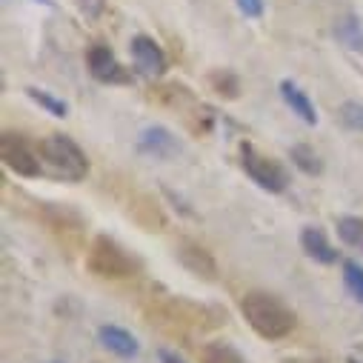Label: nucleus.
<instances>
[{
    "mask_svg": "<svg viewBox=\"0 0 363 363\" xmlns=\"http://www.w3.org/2000/svg\"><path fill=\"white\" fill-rule=\"evenodd\" d=\"M240 315L252 326V332L260 335L263 340H284L286 335H292L298 323L295 309L284 298L260 289H252L240 298Z\"/></svg>",
    "mask_w": 363,
    "mask_h": 363,
    "instance_id": "f257e3e1",
    "label": "nucleus"
},
{
    "mask_svg": "<svg viewBox=\"0 0 363 363\" xmlns=\"http://www.w3.org/2000/svg\"><path fill=\"white\" fill-rule=\"evenodd\" d=\"M86 269L104 281H126L140 275L143 260L109 235H98L86 249Z\"/></svg>",
    "mask_w": 363,
    "mask_h": 363,
    "instance_id": "f03ea898",
    "label": "nucleus"
},
{
    "mask_svg": "<svg viewBox=\"0 0 363 363\" xmlns=\"http://www.w3.org/2000/svg\"><path fill=\"white\" fill-rule=\"evenodd\" d=\"M38 155H40L43 172H49L55 180H63V184H80L89 174V157L69 135L55 132L40 138Z\"/></svg>",
    "mask_w": 363,
    "mask_h": 363,
    "instance_id": "7ed1b4c3",
    "label": "nucleus"
},
{
    "mask_svg": "<svg viewBox=\"0 0 363 363\" xmlns=\"http://www.w3.org/2000/svg\"><path fill=\"white\" fill-rule=\"evenodd\" d=\"M240 166H243V172H246V177L252 180V184H257L263 192H269V195H281V192H286L289 189V172H286V166L281 163V160H275V157H269V155H263L260 149H255L252 143H240Z\"/></svg>",
    "mask_w": 363,
    "mask_h": 363,
    "instance_id": "20e7f679",
    "label": "nucleus"
},
{
    "mask_svg": "<svg viewBox=\"0 0 363 363\" xmlns=\"http://www.w3.org/2000/svg\"><path fill=\"white\" fill-rule=\"evenodd\" d=\"M0 157H4L6 169L15 172L18 177H40L43 174L38 149H32V143L18 132H4V138H0Z\"/></svg>",
    "mask_w": 363,
    "mask_h": 363,
    "instance_id": "39448f33",
    "label": "nucleus"
},
{
    "mask_svg": "<svg viewBox=\"0 0 363 363\" xmlns=\"http://www.w3.org/2000/svg\"><path fill=\"white\" fill-rule=\"evenodd\" d=\"M86 66L98 83L106 86H129L132 83V72L118 60V55L106 46V43H95L86 52Z\"/></svg>",
    "mask_w": 363,
    "mask_h": 363,
    "instance_id": "423d86ee",
    "label": "nucleus"
},
{
    "mask_svg": "<svg viewBox=\"0 0 363 363\" xmlns=\"http://www.w3.org/2000/svg\"><path fill=\"white\" fill-rule=\"evenodd\" d=\"M129 49H132V60H135V66H138L140 74H146V77H160V74L166 72L169 60H166V52L155 43V38H149V35H135L132 43H129Z\"/></svg>",
    "mask_w": 363,
    "mask_h": 363,
    "instance_id": "0eeeda50",
    "label": "nucleus"
},
{
    "mask_svg": "<svg viewBox=\"0 0 363 363\" xmlns=\"http://www.w3.org/2000/svg\"><path fill=\"white\" fill-rule=\"evenodd\" d=\"M177 260L184 263V269H189L192 275L203 278V281H218V263L212 257L209 249H203L195 240H184L177 246Z\"/></svg>",
    "mask_w": 363,
    "mask_h": 363,
    "instance_id": "6e6552de",
    "label": "nucleus"
},
{
    "mask_svg": "<svg viewBox=\"0 0 363 363\" xmlns=\"http://www.w3.org/2000/svg\"><path fill=\"white\" fill-rule=\"evenodd\" d=\"M138 152L146 157H155V160H169L180 152V143L166 126H149L138 138Z\"/></svg>",
    "mask_w": 363,
    "mask_h": 363,
    "instance_id": "1a4fd4ad",
    "label": "nucleus"
},
{
    "mask_svg": "<svg viewBox=\"0 0 363 363\" xmlns=\"http://www.w3.org/2000/svg\"><path fill=\"white\" fill-rule=\"evenodd\" d=\"M301 249H303L306 257H312L315 263H323V266L337 263V249L329 243L326 232L318 229V226H306V229L301 232Z\"/></svg>",
    "mask_w": 363,
    "mask_h": 363,
    "instance_id": "9d476101",
    "label": "nucleus"
},
{
    "mask_svg": "<svg viewBox=\"0 0 363 363\" xmlns=\"http://www.w3.org/2000/svg\"><path fill=\"white\" fill-rule=\"evenodd\" d=\"M281 98H284V104L292 109V115H298L303 123H309V126H315L318 123V112H315V104L309 101V95L303 92V89L295 83V80H281Z\"/></svg>",
    "mask_w": 363,
    "mask_h": 363,
    "instance_id": "9b49d317",
    "label": "nucleus"
},
{
    "mask_svg": "<svg viewBox=\"0 0 363 363\" xmlns=\"http://www.w3.org/2000/svg\"><path fill=\"white\" fill-rule=\"evenodd\" d=\"M98 340H101L112 354H118V357H135V354L140 352L138 337H135L132 332H126L123 326H112V323L101 326V329H98Z\"/></svg>",
    "mask_w": 363,
    "mask_h": 363,
    "instance_id": "f8f14e48",
    "label": "nucleus"
},
{
    "mask_svg": "<svg viewBox=\"0 0 363 363\" xmlns=\"http://www.w3.org/2000/svg\"><path fill=\"white\" fill-rule=\"evenodd\" d=\"M201 363H249V360L235 346H229L223 340H212V343H203Z\"/></svg>",
    "mask_w": 363,
    "mask_h": 363,
    "instance_id": "ddd939ff",
    "label": "nucleus"
},
{
    "mask_svg": "<svg viewBox=\"0 0 363 363\" xmlns=\"http://www.w3.org/2000/svg\"><path fill=\"white\" fill-rule=\"evenodd\" d=\"M209 86H212V92H218L226 101L240 98V77L232 69H215L209 74Z\"/></svg>",
    "mask_w": 363,
    "mask_h": 363,
    "instance_id": "4468645a",
    "label": "nucleus"
},
{
    "mask_svg": "<svg viewBox=\"0 0 363 363\" xmlns=\"http://www.w3.org/2000/svg\"><path fill=\"white\" fill-rule=\"evenodd\" d=\"M289 160H292L303 174H309V177H315V174L323 172V160H320L318 152H315L312 146H306V143H295V146L289 149Z\"/></svg>",
    "mask_w": 363,
    "mask_h": 363,
    "instance_id": "2eb2a0df",
    "label": "nucleus"
},
{
    "mask_svg": "<svg viewBox=\"0 0 363 363\" xmlns=\"http://www.w3.org/2000/svg\"><path fill=\"white\" fill-rule=\"evenodd\" d=\"M337 238H340L346 246L363 252V218H354V215L337 218Z\"/></svg>",
    "mask_w": 363,
    "mask_h": 363,
    "instance_id": "dca6fc26",
    "label": "nucleus"
},
{
    "mask_svg": "<svg viewBox=\"0 0 363 363\" xmlns=\"http://www.w3.org/2000/svg\"><path fill=\"white\" fill-rule=\"evenodd\" d=\"M335 35H337V40H343L349 49L363 52V21H357L354 15L343 18V21L335 26Z\"/></svg>",
    "mask_w": 363,
    "mask_h": 363,
    "instance_id": "f3484780",
    "label": "nucleus"
},
{
    "mask_svg": "<svg viewBox=\"0 0 363 363\" xmlns=\"http://www.w3.org/2000/svg\"><path fill=\"white\" fill-rule=\"evenodd\" d=\"M26 98H29V101H35L40 109H46V112H49V115H55V118H66V115H69V106H66V101L55 98L52 92H46V89H38V86H26Z\"/></svg>",
    "mask_w": 363,
    "mask_h": 363,
    "instance_id": "a211bd4d",
    "label": "nucleus"
},
{
    "mask_svg": "<svg viewBox=\"0 0 363 363\" xmlns=\"http://www.w3.org/2000/svg\"><path fill=\"white\" fill-rule=\"evenodd\" d=\"M343 284L349 289V295L363 303V263L357 260H343Z\"/></svg>",
    "mask_w": 363,
    "mask_h": 363,
    "instance_id": "6ab92c4d",
    "label": "nucleus"
},
{
    "mask_svg": "<svg viewBox=\"0 0 363 363\" xmlns=\"http://www.w3.org/2000/svg\"><path fill=\"white\" fill-rule=\"evenodd\" d=\"M337 118L349 132H363V104L360 101H346L337 109Z\"/></svg>",
    "mask_w": 363,
    "mask_h": 363,
    "instance_id": "aec40b11",
    "label": "nucleus"
},
{
    "mask_svg": "<svg viewBox=\"0 0 363 363\" xmlns=\"http://www.w3.org/2000/svg\"><path fill=\"white\" fill-rule=\"evenodd\" d=\"M235 4L243 18H252V21L263 18V0H235Z\"/></svg>",
    "mask_w": 363,
    "mask_h": 363,
    "instance_id": "412c9836",
    "label": "nucleus"
},
{
    "mask_svg": "<svg viewBox=\"0 0 363 363\" xmlns=\"http://www.w3.org/2000/svg\"><path fill=\"white\" fill-rule=\"evenodd\" d=\"M157 357H160V363H186L184 357H180L177 352H172V349H160Z\"/></svg>",
    "mask_w": 363,
    "mask_h": 363,
    "instance_id": "4be33fe9",
    "label": "nucleus"
},
{
    "mask_svg": "<svg viewBox=\"0 0 363 363\" xmlns=\"http://www.w3.org/2000/svg\"><path fill=\"white\" fill-rule=\"evenodd\" d=\"M35 4H40V6H52V0H35Z\"/></svg>",
    "mask_w": 363,
    "mask_h": 363,
    "instance_id": "5701e85b",
    "label": "nucleus"
}]
</instances>
